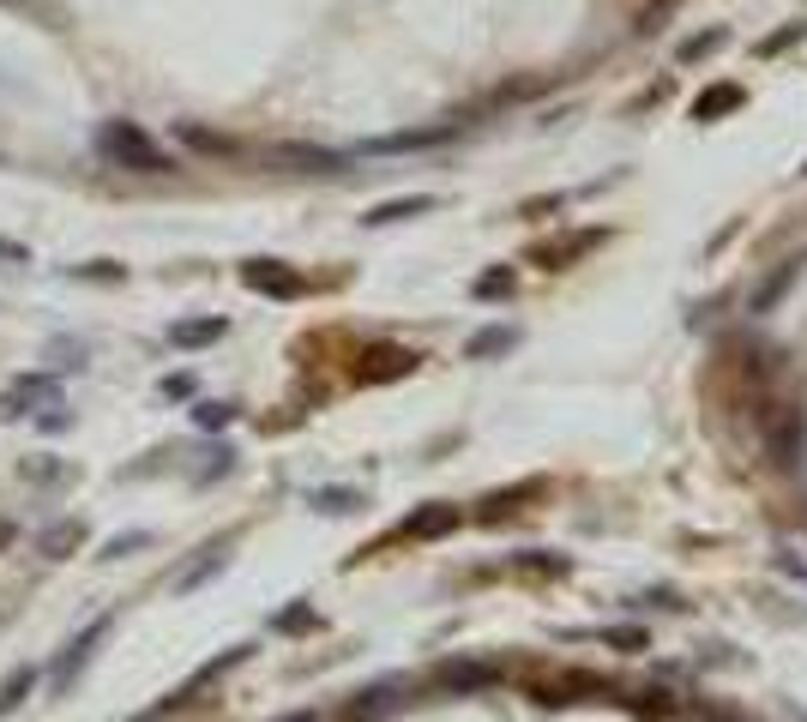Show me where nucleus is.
I'll return each mask as SVG.
<instances>
[{
    "mask_svg": "<svg viewBox=\"0 0 807 722\" xmlns=\"http://www.w3.org/2000/svg\"><path fill=\"white\" fill-rule=\"evenodd\" d=\"M145 542H151V530H121L114 542H102V554H97V560H127V554H133V548H145Z\"/></svg>",
    "mask_w": 807,
    "mask_h": 722,
    "instance_id": "obj_20",
    "label": "nucleus"
},
{
    "mask_svg": "<svg viewBox=\"0 0 807 722\" xmlns=\"http://www.w3.org/2000/svg\"><path fill=\"white\" fill-rule=\"evenodd\" d=\"M801 36H807V24H784V31H772V36H765V43H760V55H777V48L801 43Z\"/></svg>",
    "mask_w": 807,
    "mask_h": 722,
    "instance_id": "obj_26",
    "label": "nucleus"
},
{
    "mask_svg": "<svg viewBox=\"0 0 807 722\" xmlns=\"http://www.w3.org/2000/svg\"><path fill=\"white\" fill-rule=\"evenodd\" d=\"M741 102H748V90H741V85H711L706 97H694V121H717V114L741 109Z\"/></svg>",
    "mask_w": 807,
    "mask_h": 722,
    "instance_id": "obj_13",
    "label": "nucleus"
},
{
    "mask_svg": "<svg viewBox=\"0 0 807 722\" xmlns=\"http://www.w3.org/2000/svg\"><path fill=\"white\" fill-rule=\"evenodd\" d=\"M422 211H434V193H410V199H386V205H374V211L362 217L368 229H386V223H404V217H422Z\"/></svg>",
    "mask_w": 807,
    "mask_h": 722,
    "instance_id": "obj_9",
    "label": "nucleus"
},
{
    "mask_svg": "<svg viewBox=\"0 0 807 722\" xmlns=\"http://www.w3.org/2000/svg\"><path fill=\"white\" fill-rule=\"evenodd\" d=\"M404 704V687L399 680H380V687H368V692H356V704L343 711V722H380V716H392Z\"/></svg>",
    "mask_w": 807,
    "mask_h": 722,
    "instance_id": "obj_7",
    "label": "nucleus"
},
{
    "mask_svg": "<svg viewBox=\"0 0 807 722\" xmlns=\"http://www.w3.org/2000/svg\"><path fill=\"white\" fill-rule=\"evenodd\" d=\"M314 506H319V512H350L356 494H350V488H326V494H314Z\"/></svg>",
    "mask_w": 807,
    "mask_h": 722,
    "instance_id": "obj_27",
    "label": "nucleus"
},
{
    "mask_svg": "<svg viewBox=\"0 0 807 722\" xmlns=\"http://www.w3.org/2000/svg\"><path fill=\"white\" fill-rule=\"evenodd\" d=\"M223 566H229V548L217 542V548H205V560H199V566H182V572H175V590H199L205 578H217Z\"/></svg>",
    "mask_w": 807,
    "mask_h": 722,
    "instance_id": "obj_15",
    "label": "nucleus"
},
{
    "mask_svg": "<svg viewBox=\"0 0 807 722\" xmlns=\"http://www.w3.org/2000/svg\"><path fill=\"white\" fill-rule=\"evenodd\" d=\"M717 722H748V716H729V711H717Z\"/></svg>",
    "mask_w": 807,
    "mask_h": 722,
    "instance_id": "obj_33",
    "label": "nucleus"
},
{
    "mask_svg": "<svg viewBox=\"0 0 807 722\" xmlns=\"http://www.w3.org/2000/svg\"><path fill=\"white\" fill-rule=\"evenodd\" d=\"M452 524H458V506H422V512H410V518H404L399 536L422 542V536H446Z\"/></svg>",
    "mask_w": 807,
    "mask_h": 722,
    "instance_id": "obj_10",
    "label": "nucleus"
},
{
    "mask_svg": "<svg viewBox=\"0 0 807 722\" xmlns=\"http://www.w3.org/2000/svg\"><path fill=\"white\" fill-rule=\"evenodd\" d=\"M223 319H175V326H170V343H175V350H205V343H217V338H223Z\"/></svg>",
    "mask_w": 807,
    "mask_h": 722,
    "instance_id": "obj_11",
    "label": "nucleus"
},
{
    "mask_svg": "<svg viewBox=\"0 0 807 722\" xmlns=\"http://www.w3.org/2000/svg\"><path fill=\"white\" fill-rule=\"evenodd\" d=\"M777 572L796 578V584H807V560H796V554H777Z\"/></svg>",
    "mask_w": 807,
    "mask_h": 722,
    "instance_id": "obj_29",
    "label": "nucleus"
},
{
    "mask_svg": "<svg viewBox=\"0 0 807 722\" xmlns=\"http://www.w3.org/2000/svg\"><path fill=\"white\" fill-rule=\"evenodd\" d=\"M79 542H85V524L67 518V524H55V530H43V554L48 560H67V554H79Z\"/></svg>",
    "mask_w": 807,
    "mask_h": 722,
    "instance_id": "obj_16",
    "label": "nucleus"
},
{
    "mask_svg": "<svg viewBox=\"0 0 807 722\" xmlns=\"http://www.w3.org/2000/svg\"><path fill=\"white\" fill-rule=\"evenodd\" d=\"M97 151L114 163V169H133V175H163V169H170L163 145L145 133V127H133V121H102L97 127Z\"/></svg>",
    "mask_w": 807,
    "mask_h": 722,
    "instance_id": "obj_1",
    "label": "nucleus"
},
{
    "mask_svg": "<svg viewBox=\"0 0 807 722\" xmlns=\"http://www.w3.org/2000/svg\"><path fill=\"white\" fill-rule=\"evenodd\" d=\"M765 451H772L777 470H801L807 463V416L801 404H777L765 422Z\"/></svg>",
    "mask_w": 807,
    "mask_h": 722,
    "instance_id": "obj_2",
    "label": "nucleus"
},
{
    "mask_svg": "<svg viewBox=\"0 0 807 722\" xmlns=\"http://www.w3.org/2000/svg\"><path fill=\"white\" fill-rule=\"evenodd\" d=\"M102 632H109V614H102V621H97V626H85V632H79V638H73V644H67V650H61V656H55V663H48V692H67V687H73V680H79V668H85V663H91V656H97V644H102Z\"/></svg>",
    "mask_w": 807,
    "mask_h": 722,
    "instance_id": "obj_3",
    "label": "nucleus"
},
{
    "mask_svg": "<svg viewBox=\"0 0 807 722\" xmlns=\"http://www.w3.org/2000/svg\"><path fill=\"white\" fill-rule=\"evenodd\" d=\"M597 241H603V229H585V236H567V241H560V248H548V253H543V260H548V265H567V260H572V253H585V248H597Z\"/></svg>",
    "mask_w": 807,
    "mask_h": 722,
    "instance_id": "obj_19",
    "label": "nucleus"
},
{
    "mask_svg": "<svg viewBox=\"0 0 807 722\" xmlns=\"http://www.w3.org/2000/svg\"><path fill=\"white\" fill-rule=\"evenodd\" d=\"M603 644H614V650H651V632L645 626H609Z\"/></svg>",
    "mask_w": 807,
    "mask_h": 722,
    "instance_id": "obj_21",
    "label": "nucleus"
},
{
    "mask_svg": "<svg viewBox=\"0 0 807 722\" xmlns=\"http://www.w3.org/2000/svg\"><path fill=\"white\" fill-rule=\"evenodd\" d=\"M61 404V380H48V373H19V380L7 385V397H0V416H31V409H55Z\"/></svg>",
    "mask_w": 807,
    "mask_h": 722,
    "instance_id": "obj_4",
    "label": "nucleus"
},
{
    "mask_svg": "<svg viewBox=\"0 0 807 722\" xmlns=\"http://www.w3.org/2000/svg\"><path fill=\"white\" fill-rule=\"evenodd\" d=\"M272 163H296V169H314V175L343 169L338 151H314V145H277V151H272Z\"/></svg>",
    "mask_w": 807,
    "mask_h": 722,
    "instance_id": "obj_12",
    "label": "nucleus"
},
{
    "mask_svg": "<svg viewBox=\"0 0 807 722\" xmlns=\"http://www.w3.org/2000/svg\"><path fill=\"white\" fill-rule=\"evenodd\" d=\"M241 283L260 289V295H272V302H296L302 295V277L290 265H277V260H248L241 265Z\"/></svg>",
    "mask_w": 807,
    "mask_h": 722,
    "instance_id": "obj_5",
    "label": "nucleus"
},
{
    "mask_svg": "<svg viewBox=\"0 0 807 722\" xmlns=\"http://www.w3.org/2000/svg\"><path fill=\"white\" fill-rule=\"evenodd\" d=\"M73 277H109V283H121V265H109V260H97V265H73Z\"/></svg>",
    "mask_w": 807,
    "mask_h": 722,
    "instance_id": "obj_28",
    "label": "nucleus"
},
{
    "mask_svg": "<svg viewBox=\"0 0 807 722\" xmlns=\"http://www.w3.org/2000/svg\"><path fill=\"white\" fill-rule=\"evenodd\" d=\"M277 626H284V632H296V626H314V614H307V609H284V614H277Z\"/></svg>",
    "mask_w": 807,
    "mask_h": 722,
    "instance_id": "obj_30",
    "label": "nucleus"
},
{
    "mask_svg": "<svg viewBox=\"0 0 807 722\" xmlns=\"http://www.w3.org/2000/svg\"><path fill=\"white\" fill-rule=\"evenodd\" d=\"M175 133H182V145H194V151H217V157H223V151H229V139L205 133V127H194V121H182V127H175Z\"/></svg>",
    "mask_w": 807,
    "mask_h": 722,
    "instance_id": "obj_22",
    "label": "nucleus"
},
{
    "mask_svg": "<svg viewBox=\"0 0 807 722\" xmlns=\"http://www.w3.org/2000/svg\"><path fill=\"white\" fill-rule=\"evenodd\" d=\"M277 722H319L314 711H296V716H277Z\"/></svg>",
    "mask_w": 807,
    "mask_h": 722,
    "instance_id": "obj_32",
    "label": "nucleus"
},
{
    "mask_svg": "<svg viewBox=\"0 0 807 722\" xmlns=\"http://www.w3.org/2000/svg\"><path fill=\"white\" fill-rule=\"evenodd\" d=\"M434 680H440L446 692H482V687H494V680H501V668H494V663H477V656H458V663H440V668H434Z\"/></svg>",
    "mask_w": 807,
    "mask_h": 722,
    "instance_id": "obj_6",
    "label": "nucleus"
},
{
    "mask_svg": "<svg viewBox=\"0 0 807 722\" xmlns=\"http://www.w3.org/2000/svg\"><path fill=\"white\" fill-rule=\"evenodd\" d=\"M729 43V31L723 24H711V31H699V36H687L681 48H675V61H681V67H694V61H706V55H717V48Z\"/></svg>",
    "mask_w": 807,
    "mask_h": 722,
    "instance_id": "obj_17",
    "label": "nucleus"
},
{
    "mask_svg": "<svg viewBox=\"0 0 807 722\" xmlns=\"http://www.w3.org/2000/svg\"><path fill=\"white\" fill-rule=\"evenodd\" d=\"M796 277H801V260H789V265L777 271L772 283H765L760 295H753V314H772V302H777V295H784V289H789V283H796Z\"/></svg>",
    "mask_w": 807,
    "mask_h": 722,
    "instance_id": "obj_18",
    "label": "nucleus"
},
{
    "mask_svg": "<svg viewBox=\"0 0 807 722\" xmlns=\"http://www.w3.org/2000/svg\"><path fill=\"white\" fill-rule=\"evenodd\" d=\"M512 283H519L512 271H482V277H477V295H482V302H494V295H512Z\"/></svg>",
    "mask_w": 807,
    "mask_h": 722,
    "instance_id": "obj_25",
    "label": "nucleus"
},
{
    "mask_svg": "<svg viewBox=\"0 0 807 722\" xmlns=\"http://www.w3.org/2000/svg\"><path fill=\"white\" fill-rule=\"evenodd\" d=\"M506 350H519V326H489V331H477V338L465 343L470 361H489V355H506Z\"/></svg>",
    "mask_w": 807,
    "mask_h": 722,
    "instance_id": "obj_14",
    "label": "nucleus"
},
{
    "mask_svg": "<svg viewBox=\"0 0 807 722\" xmlns=\"http://www.w3.org/2000/svg\"><path fill=\"white\" fill-rule=\"evenodd\" d=\"M410 368H416V355H410V350H392V343H386V350H368V355H362L356 380H399V373H410Z\"/></svg>",
    "mask_w": 807,
    "mask_h": 722,
    "instance_id": "obj_8",
    "label": "nucleus"
},
{
    "mask_svg": "<svg viewBox=\"0 0 807 722\" xmlns=\"http://www.w3.org/2000/svg\"><path fill=\"white\" fill-rule=\"evenodd\" d=\"M163 392H170V397H187V392H194V380H187V373H170V380H163Z\"/></svg>",
    "mask_w": 807,
    "mask_h": 722,
    "instance_id": "obj_31",
    "label": "nucleus"
},
{
    "mask_svg": "<svg viewBox=\"0 0 807 722\" xmlns=\"http://www.w3.org/2000/svg\"><path fill=\"white\" fill-rule=\"evenodd\" d=\"M801 175H807V163H801Z\"/></svg>",
    "mask_w": 807,
    "mask_h": 722,
    "instance_id": "obj_34",
    "label": "nucleus"
},
{
    "mask_svg": "<svg viewBox=\"0 0 807 722\" xmlns=\"http://www.w3.org/2000/svg\"><path fill=\"white\" fill-rule=\"evenodd\" d=\"M194 422H199L205 434H217V428H229V422H236V404H199Z\"/></svg>",
    "mask_w": 807,
    "mask_h": 722,
    "instance_id": "obj_24",
    "label": "nucleus"
},
{
    "mask_svg": "<svg viewBox=\"0 0 807 722\" xmlns=\"http://www.w3.org/2000/svg\"><path fill=\"white\" fill-rule=\"evenodd\" d=\"M31 687H36V668H19V675H12L7 687H0V711H19V699H24Z\"/></svg>",
    "mask_w": 807,
    "mask_h": 722,
    "instance_id": "obj_23",
    "label": "nucleus"
}]
</instances>
